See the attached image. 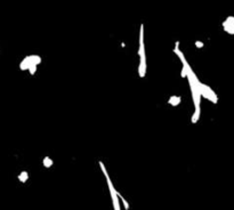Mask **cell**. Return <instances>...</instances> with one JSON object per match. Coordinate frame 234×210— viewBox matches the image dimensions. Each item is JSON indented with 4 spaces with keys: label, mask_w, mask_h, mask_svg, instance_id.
<instances>
[{
    "label": "cell",
    "mask_w": 234,
    "mask_h": 210,
    "mask_svg": "<svg viewBox=\"0 0 234 210\" xmlns=\"http://www.w3.org/2000/svg\"><path fill=\"white\" fill-rule=\"evenodd\" d=\"M222 26H223V29L226 33L234 36V16L226 17V19L222 23Z\"/></svg>",
    "instance_id": "6"
},
{
    "label": "cell",
    "mask_w": 234,
    "mask_h": 210,
    "mask_svg": "<svg viewBox=\"0 0 234 210\" xmlns=\"http://www.w3.org/2000/svg\"><path fill=\"white\" fill-rule=\"evenodd\" d=\"M98 163H99L101 170H102V172H103L104 177H105V181H106V184H107V187H109V191H110V194H111V199H112L113 207H114V209H115V210H120V209H121V207H120V201H122V203H123V207H125L126 209H129V204H128V202H127V201L122 198L121 195H120V193L117 191V189L114 187V185H113L112 181H111V177H110L109 172H107V170H106V168H105L104 163L102 162V161H99Z\"/></svg>",
    "instance_id": "2"
},
{
    "label": "cell",
    "mask_w": 234,
    "mask_h": 210,
    "mask_svg": "<svg viewBox=\"0 0 234 210\" xmlns=\"http://www.w3.org/2000/svg\"><path fill=\"white\" fill-rule=\"evenodd\" d=\"M180 102H182V97L177 95H171V97L169 98L168 101V103L171 106H178V105L180 104Z\"/></svg>",
    "instance_id": "7"
},
{
    "label": "cell",
    "mask_w": 234,
    "mask_h": 210,
    "mask_svg": "<svg viewBox=\"0 0 234 210\" xmlns=\"http://www.w3.org/2000/svg\"><path fill=\"white\" fill-rule=\"evenodd\" d=\"M28 178H29V175H28V172L26 171L21 172V175L19 176V179L22 181V183H25V181H28Z\"/></svg>",
    "instance_id": "8"
},
{
    "label": "cell",
    "mask_w": 234,
    "mask_h": 210,
    "mask_svg": "<svg viewBox=\"0 0 234 210\" xmlns=\"http://www.w3.org/2000/svg\"><path fill=\"white\" fill-rule=\"evenodd\" d=\"M42 163H44V166H45V167L49 168V167H50V166H52V164H53L54 162H53V160H52L49 156H46V158L42 160Z\"/></svg>",
    "instance_id": "9"
},
{
    "label": "cell",
    "mask_w": 234,
    "mask_h": 210,
    "mask_svg": "<svg viewBox=\"0 0 234 210\" xmlns=\"http://www.w3.org/2000/svg\"><path fill=\"white\" fill-rule=\"evenodd\" d=\"M179 42H176V46L174 48V53L177 55L179 58L180 63H182V76L187 79V82L191 88V94H192V99H193V104H194V113L192 115V122L197 124L200 119V113H201V94L199 90V85H200V80L198 79L197 74L194 73V71L192 70V67L190 66V64L187 63L186 58L184 56L183 51L179 49Z\"/></svg>",
    "instance_id": "1"
},
{
    "label": "cell",
    "mask_w": 234,
    "mask_h": 210,
    "mask_svg": "<svg viewBox=\"0 0 234 210\" xmlns=\"http://www.w3.org/2000/svg\"><path fill=\"white\" fill-rule=\"evenodd\" d=\"M138 56H140V65H138V76L144 78L146 76L147 62H146V50L144 42V25L142 24L140 29V46H138Z\"/></svg>",
    "instance_id": "3"
},
{
    "label": "cell",
    "mask_w": 234,
    "mask_h": 210,
    "mask_svg": "<svg viewBox=\"0 0 234 210\" xmlns=\"http://www.w3.org/2000/svg\"><path fill=\"white\" fill-rule=\"evenodd\" d=\"M195 46H197L198 48H202L203 46H205V44H203V42H201V41H195Z\"/></svg>",
    "instance_id": "10"
},
{
    "label": "cell",
    "mask_w": 234,
    "mask_h": 210,
    "mask_svg": "<svg viewBox=\"0 0 234 210\" xmlns=\"http://www.w3.org/2000/svg\"><path fill=\"white\" fill-rule=\"evenodd\" d=\"M199 90H200L201 97H203V98H206L208 101H210V102L214 103V104H217L218 97H217L216 93L210 88V87L205 85V84H202V82H200V85H199Z\"/></svg>",
    "instance_id": "5"
},
{
    "label": "cell",
    "mask_w": 234,
    "mask_h": 210,
    "mask_svg": "<svg viewBox=\"0 0 234 210\" xmlns=\"http://www.w3.org/2000/svg\"><path fill=\"white\" fill-rule=\"evenodd\" d=\"M41 63V57L38 55H30L23 58V61L21 62L19 67L22 71H29L30 74H34L37 71L38 65Z\"/></svg>",
    "instance_id": "4"
}]
</instances>
